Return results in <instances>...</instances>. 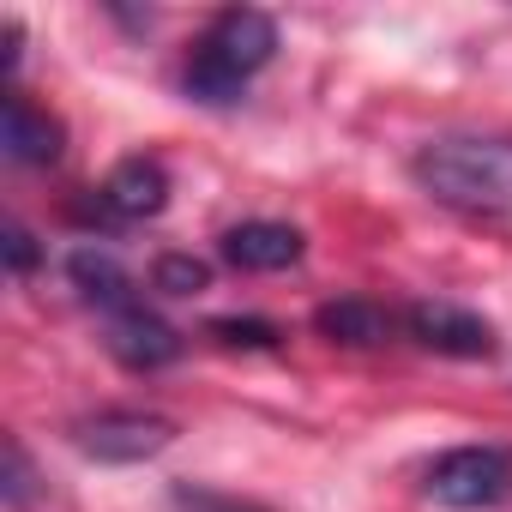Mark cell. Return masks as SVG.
Returning <instances> with one entry per match:
<instances>
[{
  "label": "cell",
  "mask_w": 512,
  "mask_h": 512,
  "mask_svg": "<svg viewBox=\"0 0 512 512\" xmlns=\"http://www.w3.org/2000/svg\"><path fill=\"white\" fill-rule=\"evenodd\" d=\"M175 506L181 512H260V506H241L229 494H205V488H175Z\"/></svg>",
  "instance_id": "cell-15"
},
{
  "label": "cell",
  "mask_w": 512,
  "mask_h": 512,
  "mask_svg": "<svg viewBox=\"0 0 512 512\" xmlns=\"http://www.w3.org/2000/svg\"><path fill=\"white\" fill-rule=\"evenodd\" d=\"M314 326H320L332 344H356V350H368V344H386V338H392V314H386V308H374V302H356V296L326 302V308L314 314Z\"/></svg>",
  "instance_id": "cell-11"
},
{
  "label": "cell",
  "mask_w": 512,
  "mask_h": 512,
  "mask_svg": "<svg viewBox=\"0 0 512 512\" xmlns=\"http://www.w3.org/2000/svg\"><path fill=\"white\" fill-rule=\"evenodd\" d=\"M151 284H157L163 296H199V290L211 284V266H205V260H193V253H169V260H157Z\"/></svg>",
  "instance_id": "cell-12"
},
{
  "label": "cell",
  "mask_w": 512,
  "mask_h": 512,
  "mask_svg": "<svg viewBox=\"0 0 512 512\" xmlns=\"http://www.w3.org/2000/svg\"><path fill=\"white\" fill-rule=\"evenodd\" d=\"M0 151L13 163H55L61 157V121L37 109L25 91H7V121H0Z\"/></svg>",
  "instance_id": "cell-9"
},
{
  "label": "cell",
  "mask_w": 512,
  "mask_h": 512,
  "mask_svg": "<svg viewBox=\"0 0 512 512\" xmlns=\"http://www.w3.org/2000/svg\"><path fill=\"white\" fill-rule=\"evenodd\" d=\"M404 326H410V338H416L422 350L464 356V362L494 356V326H488L482 314L458 308V302H416V308L404 314Z\"/></svg>",
  "instance_id": "cell-6"
},
{
  "label": "cell",
  "mask_w": 512,
  "mask_h": 512,
  "mask_svg": "<svg viewBox=\"0 0 512 512\" xmlns=\"http://www.w3.org/2000/svg\"><path fill=\"white\" fill-rule=\"evenodd\" d=\"M272 55H278V25H272V13H260V7H229V13H217V19L205 25V37L193 43L181 85H187V97L223 109V103H235V97L247 91V79L260 73Z\"/></svg>",
  "instance_id": "cell-2"
},
{
  "label": "cell",
  "mask_w": 512,
  "mask_h": 512,
  "mask_svg": "<svg viewBox=\"0 0 512 512\" xmlns=\"http://www.w3.org/2000/svg\"><path fill=\"white\" fill-rule=\"evenodd\" d=\"M163 205H169V169L157 157H127V163H115L103 175V187L91 193L85 217H97V223H145Z\"/></svg>",
  "instance_id": "cell-5"
},
{
  "label": "cell",
  "mask_w": 512,
  "mask_h": 512,
  "mask_svg": "<svg viewBox=\"0 0 512 512\" xmlns=\"http://www.w3.org/2000/svg\"><path fill=\"white\" fill-rule=\"evenodd\" d=\"M67 278H73V290L85 296V302H97V308H109V314H121V308H133V278H127V266L115 260L109 247H79L73 260H67Z\"/></svg>",
  "instance_id": "cell-10"
},
{
  "label": "cell",
  "mask_w": 512,
  "mask_h": 512,
  "mask_svg": "<svg viewBox=\"0 0 512 512\" xmlns=\"http://www.w3.org/2000/svg\"><path fill=\"white\" fill-rule=\"evenodd\" d=\"M109 356L121 368H133V374H151V368H169L181 356V332L133 302V308L109 314Z\"/></svg>",
  "instance_id": "cell-7"
},
{
  "label": "cell",
  "mask_w": 512,
  "mask_h": 512,
  "mask_svg": "<svg viewBox=\"0 0 512 512\" xmlns=\"http://www.w3.org/2000/svg\"><path fill=\"white\" fill-rule=\"evenodd\" d=\"M512 494V452L500 446H452L428 464V500L452 512H482Z\"/></svg>",
  "instance_id": "cell-3"
},
{
  "label": "cell",
  "mask_w": 512,
  "mask_h": 512,
  "mask_svg": "<svg viewBox=\"0 0 512 512\" xmlns=\"http://www.w3.org/2000/svg\"><path fill=\"white\" fill-rule=\"evenodd\" d=\"M7 266H13V278H25L37 266V247H31V235L19 223H7Z\"/></svg>",
  "instance_id": "cell-16"
},
{
  "label": "cell",
  "mask_w": 512,
  "mask_h": 512,
  "mask_svg": "<svg viewBox=\"0 0 512 512\" xmlns=\"http://www.w3.org/2000/svg\"><path fill=\"white\" fill-rule=\"evenodd\" d=\"M73 440L97 464H145L175 440V428L163 416H151V410H97V416H85L73 428Z\"/></svg>",
  "instance_id": "cell-4"
},
{
  "label": "cell",
  "mask_w": 512,
  "mask_h": 512,
  "mask_svg": "<svg viewBox=\"0 0 512 512\" xmlns=\"http://www.w3.org/2000/svg\"><path fill=\"white\" fill-rule=\"evenodd\" d=\"M410 175L428 199L452 211H512V139H470V133L428 139Z\"/></svg>",
  "instance_id": "cell-1"
},
{
  "label": "cell",
  "mask_w": 512,
  "mask_h": 512,
  "mask_svg": "<svg viewBox=\"0 0 512 512\" xmlns=\"http://www.w3.org/2000/svg\"><path fill=\"white\" fill-rule=\"evenodd\" d=\"M31 488H37V476H31V458H25V446L19 440H7V476H0V500H7L13 512L31 500Z\"/></svg>",
  "instance_id": "cell-13"
},
{
  "label": "cell",
  "mask_w": 512,
  "mask_h": 512,
  "mask_svg": "<svg viewBox=\"0 0 512 512\" xmlns=\"http://www.w3.org/2000/svg\"><path fill=\"white\" fill-rule=\"evenodd\" d=\"M223 260L235 272H290L302 260V229L290 223H272V217H253V223H235L223 235Z\"/></svg>",
  "instance_id": "cell-8"
},
{
  "label": "cell",
  "mask_w": 512,
  "mask_h": 512,
  "mask_svg": "<svg viewBox=\"0 0 512 512\" xmlns=\"http://www.w3.org/2000/svg\"><path fill=\"white\" fill-rule=\"evenodd\" d=\"M211 338H217V344H247V350L278 344V332H272L266 320H211Z\"/></svg>",
  "instance_id": "cell-14"
}]
</instances>
